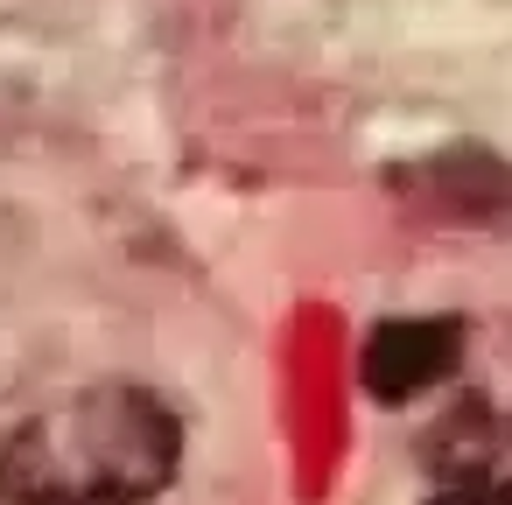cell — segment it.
Listing matches in <instances>:
<instances>
[{
	"label": "cell",
	"mask_w": 512,
	"mask_h": 505,
	"mask_svg": "<svg viewBox=\"0 0 512 505\" xmlns=\"http://www.w3.org/2000/svg\"><path fill=\"white\" fill-rule=\"evenodd\" d=\"M456 365H463V323L456 316H386V323H372V337L358 351L365 393L386 407L435 393Z\"/></svg>",
	"instance_id": "7a4b0ae2"
},
{
	"label": "cell",
	"mask_w": 512,
	"mask_h": 505,
	"mask_svg": "<svg viewBox=\"0 0 512 505\" xmlns=\"http://www.w3.org/2000/svg\"><path fill=\"white\" fill-rule=\"evenodd\" d=\"M421 505H512V428L470 407L428 449V498Z\"/></svg>",
	"instance_id": "3957f363"
},
{
	"label": "cell",
	"mask_w": 512,
	"mask_h": 505,
	"mask_svg": "<svg viewBox=\"0 0 512 505\" xmlns=\"http://www.w3.org/2000/svg\"><path fill=\"white\" fill-rule=\"evenodd\" d=\"M183 470V421L134 379L78 386L0 442V505H155Z\"/></svg>",
	"instance_id": "6da1fadb"
}]
</instances>
